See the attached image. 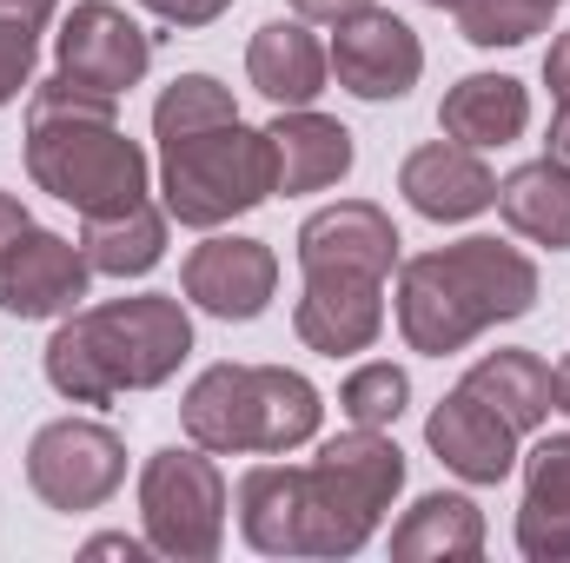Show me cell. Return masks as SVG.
Segmentation results:
<instances>
[{
	"label": "cell",
	"instance_id": "6da1fadb",
	"mask_svg": "<svg viewBox=\"0 0 570 563\" xmlns=\"http://www.w3.org/2000/svg\"><path fill=\"white\" fill-rule=\"evenodd\" d=\"M27 172L80 219L140 206L153 179L146 146L120 134V100L73 87L67 73L27 87Z\"/></svg>",
	"mask_w": 570,
	"mask_h": 563
},
{
	"label": "cell",
	"instance_id": "7a4b0ae2",
	"mask_svg": "<svg viewBox=\"0 0 570 563\" xmlns=\"http://www.w3.org/2000/svg\"><path fill=\"white\" fill-rule=\"evenodd\" d=\"M193 358V318L173 292H140L114 305H73L47 338V385L67 405H114L120 392H153Z\"/></svg>",
	"mask_w": 570,
	"mask_h": 563
},
{
	"label": "cell",
	"instance_id": "3957f363",
	"mask_svg": "<svg viewBox=\"0 0 570 563\" xmlns=\"http://www.w3.org/2000/svg\"><path fill=\"white\" fill-rule=\"evenodd\" d=\"M538 305V266L504 239H458L399 266V332L419 358H451L478 332Z\"/></svg>",
	"mask_w": 570,
	"mask_h": 563
},
{
	"label": "cell",
	"instance_id": "277c9868",
	"mask_svg": "<svg viewBox=\"0 0 570 563\" xmlns=\"http://www.w3.org/2000/svg\"><path fill=\"white\" fill-rule=\"evenodd\" d=\"M318 418H325L318 385L305 372H285V365H206L179 405L186 437L213 457L298 451L318 437Z\"/></svg>",
	"mask_w": 570,
	"mask_h": 563
},
{
	"label": "cell",
	"instance_id": "5b68a950",
	"mask_svg": "<svg viewBox=\"0 0 570 563\" xmlns=\"http://www.w3.org/2000/svg\"><path fill=\"white\" fill-rule=\"evenodd\" d=\"M399 491H405V451L385 431L352 424L325 437L318 457L305 464L298 557H358Z\"/></svg>",
	"mask_w": 570,
	"mask_h": 563
},
{
	"label": "cell",
	"instance_id": "8992f818",
	"mask_svg": "<svg viewBox=\"0 0 570 563\" xmlns=\"http://www.w3.org/2000/svg\"><path fill=\"white\" fill-rule=\"evenodd\" d=\"M279 192L273 172V140L253 134L246 120L186 134V140H159V206L166 219L193 226V233H219L233 219H246L253 206H266Z\"/></svg>",
	"mask_w": 570,
	"mask_h": 563
},
{
	"label": "cell",
	"instance_id": "52a82bcc",
	"mask_svg": "<svg viewBox=\"0 0 570 563\" xmlns=\"http://www.w3.org/2000/svg\"><path fill=\"white\" fill-rule=\"evenodd\" d=\"M140 524L146 544L173 563H213L226 544V477L213 451L166 444L140 471Z\"/></svg>",
	"mask_w": 570,
	"mask_h": 563
},
{
	"label": "cell",
	"instance_id": "ba28073f",
	"mask_svg": "<svg viewBox=\"0 0 570 563\" xmlns=\"http://www.w3.org/2000/svg\"><path fill=\"white\" fill-rule=\"evenodd\" d=\"M27 484L47 511H100L127 484V444L114 424L94 418H53L27 444Z\"/></svg>",
	"mask_w": 570,
	"mask_h": 563
},
{
	"label": "cell",
	"instance_id": "9c48e42d",
	"mask_svg": "<svg viewBox=\"0 0 570 563\" xmlns=\"http://www.w3.org/2000/svg\"><path fill=\"white\" fill-rule=\"evenodd\" d=\"M53 67L73 80V87H94V93H134L146 80V67H153V40H146V27L127 13V7H114V0H80L67 20H60V33H53Z\"/></svg>",
	"mask_w": 570,
	"mask_h": 563
},
{
	"label": "cell",
	"instance_id": "30bf717a",
	"mask_svg": "<svg viewBox=\"0 0 570 563\" xmlns=\"http://www.w3.org/2000/svg\"><path fill=\"white\" fill-rule=\"evenodd\" d=\"M325 53H332L338 87L352 100H372V107L379 100H405L419 87V73H425V47H419V33L392 7H365L352 20H338Z\"/></svg>",
	"mask_w": 570,
	"mask_h": 563
},
{
	"label": "cell",
	"instance_id": "8fae6325",
	"mask_svg": "<svg viewBox=\"0 0 570 563\" xmlns=\"http://www.w3.org/2000/svg\"><path fill=\"white\" fill-rule=\"evenodd\" d=\"M179 292H186L199 312H213V318H226V325H246V318H259V312L273 305V292H279V253H273L266 239L213 233L206 246L186 253Z\"/></svg>",
	"mask_w": 570,
	"mask_h": 563
},
{
	"label": "cell",
	"instance_id": "7c38bea8",
	"mask_svg": "<svg viewBox=\"0 0 570 563\" xmlns=\"http://www.w3.org/2000/svg\"><path fill=\"white\" fill-rule=\"evenodd\" d=\"M292 332L318 358L372 352L379 332H385V279H372V273H305L298 305H292Z\"/></svg>",
	"mask_w": 570,
	"mask_h": 563
},
{
	"label": "cell",
	"instance_id": "4fadbf2b",
	"mask_svg": "<svg viewBox=\"0 0 570 563\" xmlns=\"http://www.w3.org/2000/svg\"><path fill=\"white\" fill-rule=\"evenodd\" d=\"M87 253L47 226H27L7 253H0V312L7 318H67L87 298Z\"/></svg>",
	"mask_w": 570,
	"mask_h": 563
},
{
	"label": "cell",
	"instance_id": "5bb4252c",
	"mask_svg": "<svg viewBox=\"0 0 570 563\" xmlns=\"http://www.w3.org/2000/svg\"><path fill=\"white\" fill-rule=\"evenodd\" d=\"M298 266L305 273H372L392 279L399 266V226L372 199H332L298 226Z\"/></svg>",
	"mask_w": 570,
	"mask_h": 563
},
{
	"label": "cell",
	"instance_id": "9a60e30c",
	"mask_svg": "<svg viewBox=\"0 0 570 563\" xmlns=\"http://www.w3.org/2000/svg\"><path fill=\"white\" fill-rule=\"evenodd\" d=\"M518 424L498 418L484 398H471L464 385L451 392V398H438V412L425 418V444L431 457L451 471V477H464V484H504L511 471H518Z\"/></svg>",
	"mask_w": 570,
	"mask_h": 563
},
{
	"label": "cell",
	"instance_id": "2e32d148",
	"mask_svg": "<svg viewBox=\"0 0 570 563\" xmlns=\"http://www.w3.org/2000/svg\"><path fill=\"white\" fill-rule=\"evenodd\" d=\"M399 192H405V206H412L419 219L458 226V219H478V213L498 206V172L478 159V146L431 140L399 166Z\"/></svg>",
	"mask_w": 570,
	"mask_h": 563
},
{
	"label": "cell",
	"instance_id": "e0dca14e",
	"mask_svg": "<svg viewBox=\"0 0 570 563\" xmlns=\"http://www.w3.org/2000/svg\"><path fill=\"white\" fill-rule=\"evenodd\" d=\"M325 73H332V53L325 40L312 33V20H266L246 47V80L273 100V107H312L325 93Z\"/></svg>",
	"mask_w": 570,
	"mask_h": 563
},
{
	"label": "cell",
	"instance_id": "ac0fdd59",
	"mask_svg": "<svg viewBox=\"0 0 570 563\" xmlns=\"http://www.w3.org/2000/svg\"><path fill=\"white\" fill-rule=\"evenodd\" d=\"M273 140V172H279V192H325L352 172L358 146L352 134L332 120V113H312V107H279V120L266 127Z\"/></svg>",
	"mask_w": 570,
	"mask_h": 563
},
{
	"label": "cell",
	"instance_id": "d6986e66",
	"mask_svg": "<svg viewBox=\"0 0 570 563\" xmlns=\"http://www.w3.org/2000/svg\"><path fill=\"white\" fill-rule=\"evenodd\" d=\"M518 551L531 563H570V431H551L524 457Z\"/></svg>",
	"mask_w": 570,
	"mask_h": 563
},
{
	"label": "cell",
	"instance_id": "ffe728a7",
	"mask_svg": "<svg viewBox=\"0 0 570 563\" xmlns=\"http://www.w3.org/2000/svg\"><path fill=\"white\" fill-rule=\"evenodd\" d=\"M438 127H444V140L478 146V152H484V146H511L531 127V93H524V80H511V73H464V80L444 93Z\"/></svg>",
	"mask_w": 570,
	"mask_h": 563
},
{
	"label": "cell",
	"instance_id": "44dd1931",
	"mask_svg": "<svg viewBox=\"0 0 570 563\" xmlns=\"http://www.w3.org/2000/svg\"><path fill=\"white\" fill-rule=\"evenodd\" d=\"M392 557L399 563H471L484 557V511L458 491H431L419 497L399 524H392Z\"/></svg>",
	"mask_w": 570,
	"mask_h": 563
},
{
	"label": "cell",
	"instance_id": "7402d4cb",
	"mask_svg": "<svg viewBox=\"0 0 570 563\" xmlns=\"http://www.w3.org/2000/svg\"><path fill=\"white\" fill-rule=\"evenodd\" d=\"M498 213L518 239L531 246H551V253H570V166H558L551 152L504 172L498 179Z\"/></svg>",
	"mask_w": 570,
	"mask_h": 563
},
{
	"label": "cell",
	"instance_id": "603a6c76",
	"mask_svg": "<svg viewBox=\"0 0 570 563\" xmlns=\"http://www.w3.org/2000/svg\"><path fill=\"white\" fill-rule=\"evenodd\" d=\"M239 537L259 557H298V504H305V464H253L239 477Z\"/></svg>",
	"mask_w": 570,
	"mask_h": 563
},
{
	"label": "cell",
	"instance_id": "cb8c5ba5",
	"mask_svg": "<svg viewBox=\"0 0 570 563\" xmlns=\"http://www.w3.org/2000/svg\"><path fill=\"white\" fill-rule=\"evenodd\" d=\"M80 253H87V266L94 273H107V279H140L153 273L159 259H166V206H127V213H94V219H80Z\"/></svg>",
	"mask_w": 570,
	"mask_h": 563
},
{
	"label": "cell",
	"instance_id": "d4e9b609",
	"mask_svg": "<svg viewBox=\"0 0 570 563\" xmlns=\"http://www.w3.org/2000/svg\"><path fill=\"white\" fill-rule=\"evenodd\" d=\"M471 398H484L498 418H511L518 431H538V424L558 412L551 398V365L538 352H484L464 378H458Z\"/></svg>",
	"mask_w": 570,
	"mask_h": 563
},
{
	"label": "cell",
	"instance_id": "484cf974",
	"mask_svg": "<svg viewBox=\"0 0 570 563\" xmlns=\"http://www.w3.org/2000/svg\"><path fill=\"white\" fill-rule=\"evenodd\" d=\"M226 120H239V107H233V87H219L213 73H179L153 100V140H186V134H206Z\"/></svg>",
	"mask_w": 570,
	"mask_h": 563
},
{
	"label": "cell",
	"instance_id": "4316f807",
	"mask_svg": "<svg viewBox=\"0 0 570 563\" xmlns=\"http://www.w3.org/2000/svg\"><path fill=\"white\" fill-rule=\"evenodd\" d=\"M558 7L564 0H458L451 13H458V33L471 47H524L551 27Z\"/></svg>",
	"mask_w": 570,
	"mask_h": 563
},
{
	"label": "cell",
	"instance_id": "83f0119b",
	"mask_svg": "<svg viewBox=\"0 0 570 563\" xmlns=\"http://www.w3.org/2000/svg\"><path fill=\"white\" fill-rule=\"evenodd\" d=\"M405 405H412V378H405V365H392V358H372V365H358V372L338 385V412L352 424H372V431L399 424Z\"/></svg>",
	"mask_w": 570,
	"mask_h": 563
},
{
	"label": "cell",
	"instance_id": "f1b7e54d",
	"mask_svg": "<svg viewBox=\"0 0 570 563\" xmlns=\"http://www.w3.org/2000/svg\"><path fill=\"white\" fill-rule=\"evenodd\" d=\"M33 60H40V33L0 27V107H13L33 87Z\"/></svg>",
	"mask_w": 570,
	"mask_h": 563
},
{
	"label": "cell",
	"instance_id": "f546056e",
	"mask_svg": "<svg viewBox=\"0 0 570 563\" xmlns=\"http://www.w3.org/2000/svg\"><path fill=\"white\" fill-rule=\"evenodd\" d=\"M153 20H166V27H213L233 0H140Z\"/></svg>",
	"mask_w": 570,
	"mask_h": 563
},
{
	"label": "cell",
	"instance_id": "4dcf8cb0",
	"mask_svg": "<svg viewBox=\"0 0 570 563\" xmlns=\"http://www.w3.org/2000/svg\"><path fill=\"white\" fill-rule=\"evenodd\" d=\"M544 87H551L558 107H570V33H558L551 53H544Z\"/></svg>",
	"mask_w": 570,
	"mask_h": 563
},
{
	"label": "cell",
	"instance_id": "1f68e13d",
	"mask_svg": "<svg viewBox=\"0 0 570 563\" xmlns=\"http://www.w3.org/2000/svg\"><path fill=\"white\" fill-rule=\"evenodd\" d=\"M372 0H292V13L298 20H318V27H338V20H352V13H365Z\"/></svg>",
	"mask_w": 570,
	"mask_h": 563
},
{
	"label": "cell",
	"instance_id": "d6a6232c",
	"mask_svg": "<svg viewBox=\"0 0 570 563\" xmlns=\"http://www.w3.org/2000/svg\"><path fill=\"white\" fill-rule=\"evenodd\" d=\"M53 7H60V0H0V27H27V33H40V27L53 20Z\"/></svg>",
	"mask_w": 570,
	"mask_h": 563
},
{
	"label": "cell",
	"instance_id": "836d02e7",
	"mask_svg": "<svg viewBox=\"0 0 570 563\" xmlns=\"http://www.w3.org/2000/svg\"><path fill=\"white\" fill-rule=\"evenodd\" d=\"M146 551H153V544H146V537H127V531H107V537L87 544V557H127V563H140Z\"/></svg>",
	"mask_w": 570,
	"mask_h": 563
},
{
	"label": "cell",
	"instance_id": "e575fe53",
	"mask_svg": "<svg viewBox=\"0 0 570 563\" xmlns=\"http://www.w3.org/2000/svg\"><path fill=\"white\" fill-rule=\"evenodd\" d=\"M27 226H33V219H27V206H20L13 192H0V253H7V246L27 233Z\"/></svg>",
	"mask_w": 570,
	"mask_h": 563
},
{
	"label": "cell",
	"instance_id": "d590c367",
	"mask_svg": "<svg viewBox=\"0 0 570 563\" xmlns=\"http://www.w3.org/2000/svg\"><path fill=\"white\" fill-rule=\"evenodd\" d=\"M551 159L570 166V107H558V120H551Z\"/></svg>",
	"mask_w": 570,
	"mask_h": 563
},
{
	"label": "cell",
	"instance_id": "8d00e7d4",
	"mask_svg": "<svg viewBox=\"0 0 570 563\" xmlns=\"http://www.w3.org/2000/svg\"><path fill=\"white\" fill-rule=\"evenodd\" d=\"M551 398H558V412L570 418V352H564V365L551 372Z\"/></svg>",
	"mask_w": 570,
	"mask_h": 563
},
{
	"label": "cell",
	"instance_id": "74e56055",
	"mask_svg": "<svg viewBox=\"0 0 570 563\" xmlns=\"http://www.w3.org/2000/svg\"><path fill=\"white\" fill-rule=\"evenodd\" d=\"M425 7H458V0H425Z\"/></svg>",
	"mask_w": 570,
	"mask_h": 563
}]
</instances>
